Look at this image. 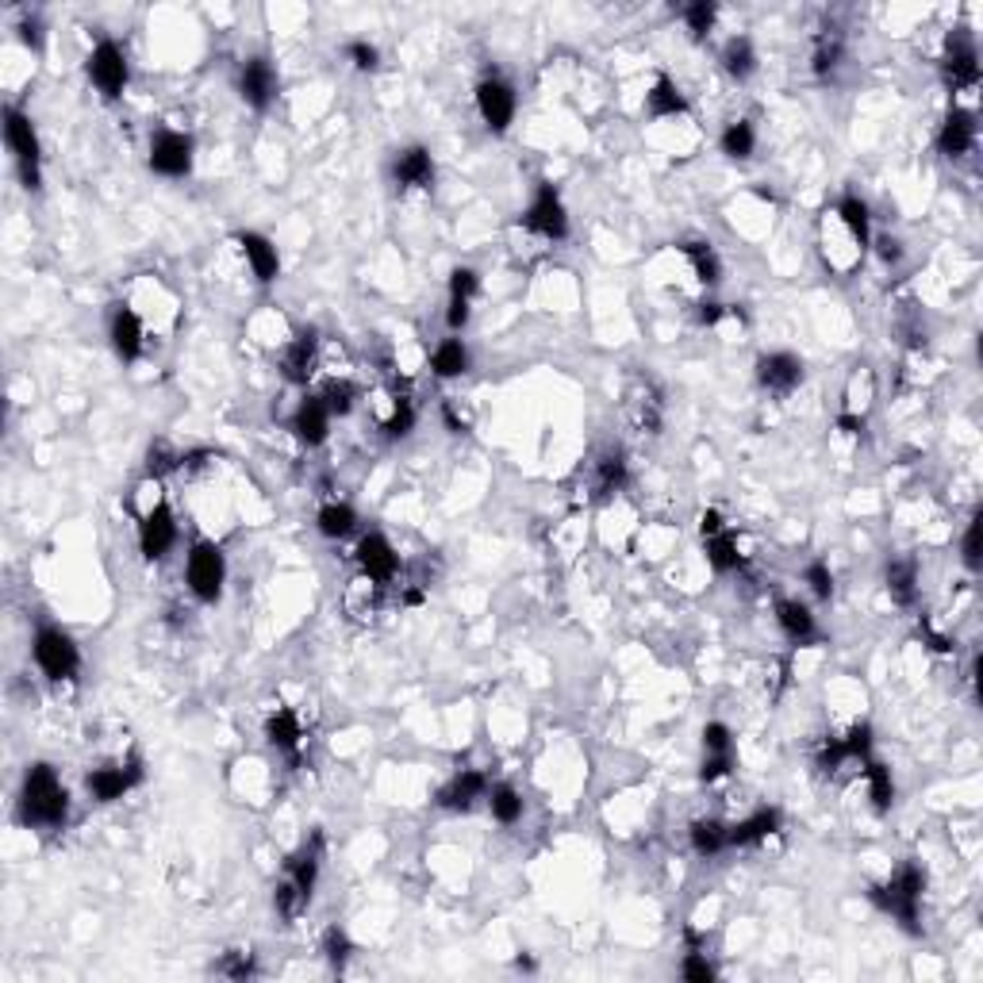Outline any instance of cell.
I'll use <instances>...</instances> for the list:
<instances>
[{"mask_svg":"<svg viewBox=\"0 0 983 983\" xmlns=\"http://www.w3.org/2000/svg\"><path fill=\"white\" fill-rule=\"evenodd\" d=\"M676 250L688 258L699 285L715 288L718 281H723V258H718V250L708 243V238H684V243H676Z\"/></svg>","mask_w":983,"mask_h":983,"instance_id":"31","label":"cell"},{"mask_svg":"<svg viewBox=\"0 0 983 983\" xmlns=\"http://www.w3.org/2000/svg\"><path fill=\"white\" fill-rule=\"evenodd\" d=\"M803 585L811 588L814 600H822V603L834 600V569H830V565H826V561H822V557H814L811 565H807V569H803Z\"/></svg>","mask_w":983,"mask_h":983,"instance_id":"48","label":"cell"},{"mask_svg":"<svg viewBox=\"0 0 983 983\" xmlns=\"http://www.w3.org/2000/svg\"><path fill=\"white\" fill-rule=\"evenodd\" d=\"M238 97H243V105H250L254 112H266L269 105L277 100V89H281V77H277L273 62L269 58H246L243 65H238Z\"/></svg>","mask_w":983,"mask_h":983,"instance_id":"17","label":"cell"},{"mask_svg":"<svg viewBox=\"0 0 983 983\" xmlns=\"http://www.w3.org/2000/svg\"><path fill=\"white\" fill-rule=\"evenodd\" d=\"M266 741L277 749V753H285L293 764H300V749H304V726L296 718V711L288 708H277L273 715L266 718Z\"/></svg>","mask_w":983,"mask_h":983,"instance_id":"29","label":"cell"},{"mask_svg":"<svg viewBox=\"0 0 983 983\" xmlns=\"http://www.w3.org/2000/svg\"><path fill=\"white\" fill-rule=\"evenodd\" d=\"M316 530L323 538H331V542H342V538H349L354 530H358V512H354L349 504H339V500H331V504L319 507Z\"/></svg>","mask_w":983,"mask_h":983,"instance_id":"38","label":"cell"},{"mask_svg":"<svg viewBox=\"0 0 983 983\" xmlns=\"http://www.w3.org/2000/svg\"><path fill=\"white\" fill-rule=\"evenodd\" d=\"M235 246L261 285H273L281 277V254H277L273 238H266L261 231H235Z\"/></svg>","mask_w":983,"mask_h":983,"instance_id":"25","label":"cell"},{"mask_svg":"<svg viewBox=\"0 0 983 983\" xmlns=\"http://www.w3.org/2000/svg\"><path fill=\"white\" fill-rule=\"evenodd\" d=\"M646 115L650 120H676V115H688V97L680 93V85L668 74H658V82L646 93Z\"/></svg>","mask_w":983,"mask_h":983,"instance_id":"32","label":"cell"},{"mask_svg":"<svg viewBox=\"0 0 983 983\" xmlns=\"http://www.w3.org/2000/svg\"><path fill=\"white\" fill-rule=\"evenodd\" d=\"M85 74H89L93 89H97L100 97H105V100H120L123 89H127V82H131L127 50H123L115 39H100L97 47L89 50Z\"/></svg>","mask_w":983,"mask_h":983,"instance_id":"10","label":"cell"},{"mask_svg":"<svg viewBox=\"0 0 983 983\" xmlns=\"http://www.w3.org/2000/svg\"><path fill=\"white\" fill-rule=\"evenodd\" d=\"M346 62L354 65L358 74H373L377 65H381V50H377L369 39H354V42H346Z\"/></svg>","mask_w":983,"mask_h":983,"instance_id":"52","label":"cell"},{"mask_svg":"<svg viewBox=\"0 0 983 983\" xmlns=\"http://www.w3.org/2000/svg\"><path fill=\"white\" fill-rule=\"evenodd\" d=\"M718 150H723L730 162H749L757 150V131L749 120H734L723 127V135H718Z\"/></svg>","mask_w":983,"mask_h":983,"instance_id":"43","label":"cell"},{"mask_svg":"<svg viewBox=\"0 0 983 983\" xmlns=\"http://www.w3.org/2000/svg\"><path fill=\"white\" fill-rule=\"evenodd\" d=\"M354 557H358L361 573H366L373 585H392L400 573V553L396 545L389 542V538L381 534V530H369V534L358 538V550H354Z\"/></svg>","mask_w":983,"mask_h":983,"instance_id":"19","label":"cell"},{"mask_svg":"<svg viewBox=\"0 0 983 983\" xmlns=\"http://www.w3.org/2000/svg\"><path fill=\"white\" fill-rule=\"evenodd\" d=\"M726 316H730V308H726V304H718V300H703L696 308V323L699 327H718Z\"/></svg>","mask_w":983,"mask_h":983,"instance_id":"56","label":"cell"},{"mask_svg":"<svg viewBox=\"0 0 983 983\" xmlns=\"http://www.w3.org/2000/svg\"><path fill=\"white\" fill-rule=\"evenodd\" d=\"M143 784V761L131 757V761H115V764H97V769L85 772V791H89L97 803H120L131 788Z\"/></svg>","mask_w":983,"mask_h":983,"instance_id":"12","label":"cell"},{"mask_svg":"<svg viewBox=\"0 0 983 983\" xmlns=\"http://www.w3.org/2000/svg\"><path fill=\"white\" fill-rule=\"evenodd\" d=\"M472 100H477L480 120H484V127L492 131V135H504V131L515 123V108H519V97H515V89L500 74L480 77L477 89H472Z\"/></svg>","mask_w":983,"mask_h":983,"instance_id":"11","label":"cell"},{"mask_svg":"<svg viewBox=\"0 0 983 983\" xmlns=\"http://www.w3.org/2000/svg\"><path fill=\"white\" fill-rule=\"evenodd\" d=\"M864 784H869V799H872V811L876 814H887L895 803V781H892V769H887L884 761H876V757H869L864 761Z\"/></svg>","mask_w":983,"mask_h":983,"instance_id":"42","label":"cell"},{"mask_svg":"<svg viewBox=\"0 0 983 983\" xmlns=\"http://www.w3.org/2000/svg\"><path fill=\"white\" fill-rule=\"evenodd\" d=\"M718 62H723V70L734 77V82H749V77L757 74V47L749 35H734V39H726L723 54H718Z\"/></svg>","mask_w":983,"mask_h":983,"instance_id":"35","label":"cell"},{"mask_svg":"<svg viewBox=\"0 0 983 983\" xmlns=\"http://www.w3.org/2000/svg\"><path fill=\"white\" fill-rule=\"evenodd\" d=\"M734 772V753H703V764H699V776L703 784H718Z\"/></svg>","mask_w":983,"mask_h":983,"instance_id":"54","label":"cell"},{"mask_svg":"<svg viewBox=\"0 0 983 983\" xmlns=\"http://www.w3.org/2000/svg\"><path fill=\"white\" fill-rule=\"evenodd\" d=\"M316 366H319V334L311 331V327H304V331H296L293 339H288V346L281 349L277 369H281V377H285L288 384L308 389L311 377H316Z\"/></svg>","mask_w":983,"mask_h":983,"instance_id":"15","label":"cell"},{"mask_svg":"<svg viewBox=\"0 0 983 983\" xmlns=\"http://www.w3.org/2000/svg\"><path fill=\"white\" fill-rule=\"evenodd\" d=\"M327 857V837L323 830H311L308 841H300L296 853H288L285 869H281V880L273 884V910L285 922H296L308 910L311 892H316L319 869H323Z\"/></svg>","mask_w":983,"mask_h":983,"instance_id":"1","label":"cell"},{"mask_svg":"<svg viewBox=\"0 0 983 983\" xmlns=\"http://www.w3.org/2000/svg\"><path fill=\"white\" fill-rule=\"evenodd\" d=\"M872 757V726L869 723H853L841 738H826L819 746V753H814V769L822 772V776H834L841 764L849 761H869Z\"/></svg>","mask_w":983,"mask_h":983,"instance_id":"13","label":"cell"},{"mask_svg":"<svg viewBox=\"0 0 983 983\" xmlns=\"http://www.w3.org/2000/svg\"><path fill=\"white\" fill-rule=\"evenodd\" d=\"M975 138H980V123H975L972 108H949V115L937 127V150L945 158H968L975 150Z\"/></svg>","mask_w":983,"mask_h":983,"instance_id":"23","label":"cell"},{"mask_svg":"<svg viewBox=\"0 0 983 983\" xmlns=\"http://www.w3.org/2000/svg\"><path fill=\"white\" fill-rule=\"evenodd\" d=\"M216 972L228 975V980H250V975L258 972V964H254V953L250 949H231L228 957L216 964Z\"/></svg>","mask_w":983,"mask_h":983,"instance_id":"50","label":"cell"},{"mask_svg":"<svg viewBox=\"0 0 983 983\" xmlns=\"http://www.w3.org/2000/svg\"><path fill=\"white\" fill-rule=\"evenodd\" d=\"M772 611H776V626H781V635L788 638L791 646L819 642V623H814V615H811V607H807V603L781 595Z\"/></svg>","mask_w":983,"mask_h":983,"instance_id":"27","label":"cell"},{"mask_svg":"<svg viewBox=\"0 0 983 983\" xmlns=\"http://www.w3.org/2000/svg\"><path fill=\"white\" fill-rule=\"evenodd\" d=\"M942 77L953 93H968L980 85V47H975V35L968 27H953L945 35Z\"/></svg>","mask_w":983,"mask_h":983,"instance_id":"7","label":"cell"},{"mask_svg":"<svg viewBox=\"0 0 983 983\" xmlns=\"http://www.w3.org/2000/svg\"><path fill=\"white\" fill-rule=\"evenodd\" d=\"M757 384H761L769 396H791V392L803 384V361L788 349H772V354H761L753 366Z\"/></svg>","mask_w":983,"mask_h":983,"instance_id":"18","label":"cell"},{"mask_svg":"<svg viewBox=\"0 0 983 983\" xmlns=\"http://www.w3.org/2000/svg\"><path fill=\"white\" fill-rule=\"evenodd\" d=\"M887 580V595H892L899 607H910L919 600V561L914 557H892L884 569Z\"/></svg>","mask_w":983,"mask_h":983,"instance_id":"34","label":"cell"},{"mask_svg":"<svg viewBox=\"0 0 983 983\" xmlns=\"http://www.w3.org/2000/svg\"><path fill=\"white\" fill-rule=\"evenodd\" d=\"M469 369V346L462 339H442L439 346L431 349V373L442 377V381H457V377Z\"/></svg>","mask_w":983,"mask_h":983,"instance_id":"37","label":"cell"},{"mask_svg":"<svg viewBox=\"0 0 983 983\" xmlns=\"http://www.w3.org/2000/svg\"><path fill=\"white\" fill-rule=\"evenodd\" d=\"M177 545V519H173L170 504L158 500L143 519H138V553L147 561H165Z\"/></svg>","mask_w":983,"mask_h":983,"instance_id":"14","label":"cell"},{"mask_svg":"<svg viewBox=\"0 0 983 983\" xmlns=\"http://www.w3.org/2000/svg\"><path fill=\"white\" fill-rule=\"evenodd\" d=\"M434 158L427 147H404L396 150V158H392V181H396L400 188H407V193H431L434 188Z\"/></svg>","mask_w":983,"mask_h":983,"instance_id":"22","label":"cell"},{"mask_svg":"<svg viewBox=\"0 0 983 983\" xmlns=\"http://www.w3.org/2000/svg\"><path fill=\"white\" fill-rule=\"evenodd\" d=\"M880 258H884V266H895V261L902 258V243H899V238H892V235L880 238Z\"/></svg>","mask_w":983,"mask_h":983,"instance_id":"60","label":"cell"},{"mask_svg":"<svg viewBox=\"0 0 983 983\" xmlns=\"http://www.w3.org/2000/svg\"><path fill=\"white\" fill-rule=\"evenodd\" d=\"M32 658L39 665V673L47 676L50 684H65V680H77L82 673V650L70 635H65L62 626L54 623H42L32 638Z\"/></svg>","mask_w":983,"mask_h":983,"instance_id":"5","label":"cell"},{"mask_svg":"<svg viewBox=\"0 0 983 983\" xmlns=\"http://www.w3.org/2000/svg\"><path fill=\"white\" fill-rule=\"evenodd\" d=\"M680 975L688 983H711L718 975V968L711 964L703 949H688V957H684V964H680Z\"/></svg>","mask_w":983,"mask_h":983,"instance_id":"53","label":"cell"},{"mask_svg":"<svg viewBox=\"0 0 983 983\" xmlns=\"http://www.w3.org/2000/svg\"><path fill=\"white\" fill-rule=\"evenodd\" d=\"M185 585L193 592V600L200 603H216L223 595V585H228V557L216 542L200 538L193 542L185 557Z\"/></svg>","mask_w":983,"mask_h":983,"instance_id":"6","label":"cell"},{"mask_svg":"<svg viewBox=\"0 0 983 983\" xmlns=\"http://www.w3.org/2000/svg\"><path fill=\"white\" fill-rule=\"evenodd\" d=\"M319 953H323V960L331 964V972H346V964L354 960V942H349V934L342 926H327L323 930V942H319Z\"/></svg>","mask_w":983,"mask_h":983,"instance_id":"45","label":"cell"},{"mask_svg":"<svg viewBox=\"0 0 983 983\" xmlns=\"http://www.w3.org/2000/svg\"><path fill=\"white\" fill-rule=\"evenodd\" d=\"M837 220H841V228L849 231V238L857 243V250H864V246L872 243V216H869V204L861 200V196L853 193V188H846V193L837 196Z\"/></svg>","mask_w":983,"mask_h":983,"instance_id":"33","label":"cell"},{"mask_svg":"<svg viewBox=\"0 0 983 983\" xmlns=\"http://www.w3.org/2000/svg\"><path fill=\"white\" fill-rule=\"evenodd\" d=\"M718 530H726V519L718 507H708V512H699V538H711L718 534Z\"/></svg>","mask_w":983,"mask_h":983,"instance_id":"58","label":"cell"},{"mask_svg":"<svg viewBox=\"0 0 983 983\" xmlns=\"http://www.w3.org/2000/svg\"><path fill=\"white\" fill-rule=\"evenodd\" d=\"M922 895H926V869L919 861H902L884 884L869 887V899L876 910H884L887 919L899 922L907 934H919L922 919Z\"/></svg>","mask_w":983,"mask_h":983,"instance_id":"3","label":"cell"},{"mask_svg":"<svg viewBox=\"0 0 983 983\" xmlns=\"http://www.w3.org/2000/svg\"><path fill=\"white\" fill-rule=\"evenodd\" d=\"M703 553H708V565L718 573V577H726V573H738L741 569V550H738V538L730 534V530H718V534L703 538Z\"/></svg>","mask_w":983,"mask_h":983,"instance_id":"39","label":"cell"},{"mask_svg":"<svg viewBox=\"0 0 983 983\" xmlns=\"http://www.w3.org/2000/svg\"><path fill=\"white\" fill-rule=\"evenodd\" d=\"M488 788H492V784H488L484 772L462 769V772H454L446 784H442L439 796H434V803H439L442 811H450V814H469L480 799H488Z\"/></svg>","mask_w":983,"mask_h":983,"instance_id":"20","label":"cell"},{"mask_svg":"<svg viewBox=\"0 0 983 983\" xmlns=\"http://www.w3.org/2000/svg\"><path fill=\"white\" fill-rule=\"evenodd\" d=\"M331 419L334 415L327 411L323 396H304L300 404H296L293 419H288V431L296 434V442L308 450L323 446L327 439H331Z\"/></svg>","mask_w":983,"mask_h":983,"instance_id":"24","label":"cell"},{"mask_svg":"<svg viewBox=\"0 0 983 983\" xmlns=\"http://www.w3.org/2000/svg\"><path fill=\"white\" fill-rule=\"evenodd\" d=\"M626 480H630V465H626V454L618 446L603 450L592 462V492L595 500H611L615 492H623Z\"/></svg>","mask_w":983,"mask_h":983,"instance_id":"30","label":"cell"},{"mask_svg":"<svg viewBox=\"0 0 983 983\" xmlns=\"http://www.w3.org/2000/svg\"><path fill=\"white\" fill-rule=\"evenodd\" d=\"M319 396H323V404H327V411L331 415H349L354 411V407H358V389H354V384L346 381V377H331V381L323 384V389H319Z\"/></svg>","mask_w":983,"mask_h":983,"instance_id":"47","label":"cell"},{"mask_svg":"<svg viewBox=\"0 0 983 983\" xmlns=\"http://www.w3.org/2000/svg\"><path fill=\"white\" fill-rule=\"evenodd\" d=\"M20 42H24V47H32L35 54H39V50H42V24H39V16H24V20H20Z\"/></svg>","mask_w":983,"mask_h":983,"instance_id":"57","label":"cell"},{"mask_svg":"<svg viewBox=\"0 0 983 983\" xmlns=\"http://www.w3.org/2000/svg\"><path fill=\"white\" fill-rule=\"evenodd\" d=\"M488 811H492V819H496L500 826H519L523 811H527L523 791L515 788V784H492V788H488Z\"/></svg>","mask_w":983,"mask_h":983,"instance_id":"41","label":"cell"},{"mask_svg":"<svg viewBox=\"0 0 983 983\" xmlns=\"http://www.w3.org/2000/svg\"><path fill=\"white\" fill-rule=\"evenodd\" d=\"M519 223L530 231V235L545 238V243H561L569 235V212H565V200L561 193L550 185V181H538L534 196H530L527 212L519 216Z\"/></svg>","mask_w":983,"mask_h":983,"instance_id":"9","label":"cell"},{"mask_svg":"<svg viewBox=\"0 0 983 983\" xmlns=\"http://www.w3.org/2000/svg\"><path fill=\"white\" fill-rule=\"evenodd\" d=\"M680 20H684V27H688L691 39L703 42L711 32H715L718 4H711V0H691V4H684V9H680Z\"/></svg>","mask_w":983,"mask_h":983,"instance_id":"46","label":"cell"},{"mask_svg":"<svg viewBox=\"0 0 983 983\" xmlns=\"http://www.w3.org/2000/svg\"><path fill=\"white\" fill-rule=\"evenodd\" d=\"M480 293V273L472 266H457L450 273V304H446V327L450 331H465L472 316V300Z\"/></svg>","mask_w":983,"mask_h":983,"instance_id":"26","label":"cell"},{"mask_svg":"<svg viewBox=\"0 0 983 983\" xmlns=\"http://www.w3.org/2000/svg\"><path fill=\"white\" fill-rule=\"evenodd\" d=\"M108 342H112L115 358H120L123 366H135V361L143 358V349H147V327H143V319H138L135 308L115 304V308L108 311Z\"/></svg>","mask_w":983,"mask_h":983,"instance_id":"16","label":"cell"},{"mask_svg":"<svg viewBox=\"0 0 983 983\" xmlns=\"http://www.w3.org/2000/svg\"><path fill=\"white\" fill-rule=\"evenodd\" d=\"M841 58H846V39H841V32H834V27H830V32L814 35V50H811L814 77H822V82H826V77H834V70L841 65Z\"/></svg>","mask_w":983,"mask_h":983,"instance_id":"40","label":"cell"},{"mask_svg":"<svg viewBox=\"0 0 983 983\" xmlns=\"http://www.w3.org/2000/svg\"><path fill=\"white\" fill-rule=\"evenodd\" d=\"M781 826H784L781 807H761V811H753L749 819H741L730 826V849L761 846V841H769L772 834H781Z\"/></svg>","mask_w":983,"mask_h":983,"instance_id":"28","label":"cell"},{"mask_svg":"<svg viewBox=\"0 0 983 983\" xmlns=\"http://www.w3.org/2000/svg\"><path fill=\"white\" fill-rule=\"evenodd\" d=\"M16 814L24 826L35 830H62L65 819H70V791L58 781L54 764L35 761L27 764L24 784H20V803Z\"/></svg>","mask_w":983,"mask_h":983,"instance_id":"2","label":"cell"},{"mask_svg":"<svg viewBox=\"0 0 983 983\" xmlns=\"http://www.w3.org/2000/svg\"><path fill=\"white\" fill-rule=\"evenodd\" d=\"M919 630H922V638H926V642H930V650H934V653H953V642H949V638H945V635H937V630L926 623V618H922V626H919Z\"/></svg>","mask_w":983,"mask_h":983,"instance_id":"59","label":"cell"},{"mask_svg":"<svg viewBox=\"0 0 983 983\" xmlns=\"http://www.w3.org/2000/svg\"><path fill=\"white\" fill-rule=\"evenodd\" d=\"M181 462H185V454H177V450H170V442H155L147 454V477L150 480H162L165 472H177Z\"/></svg>","mask_w":983,"mask_h":983,"instance_id":"49","label":"cell"},{"mask_svg":"<svg viewBox=\"0 0 983 983\" xmlns=\"http://www.w3.org/2000/svg\"><path fill=\"white\" fill-rule=\"evenodd\" d=\"M626 411H630V423L642 434H658L661 423H665V392L658 389V381L650 377H638L626 392Z\"/></svg>","mask_w":983,"mask_h":983,"instance_id":"21","label":"cell"},{"mask_svg":"<svg viewBox=\"0 0 983 983\" xmlns=\"http://www.w3.org/2000/svg\"><path fill=\"white\" fill-rule=\"evenodd\" d=\"M4 143L12 150V162H16V173L24 181L27 193H39L42 188V143L39 131H35L32 115L24 108L9 105L4 108Z\"/></svg>","mask_w":983,"mask_h":983,"instance_id":"4","label":"cell"},{"mask_svg":"<svg viewBox=\"0 0 983 983\" xmlns=\"http://www.w3.org/2000/svg\"><path fill=\"white\" fill-rule=\"evenodd\" d=\"M442 423H446L454 434H465V431H469V423H465L462 415H457V407L450 404V400H446V404H442Z\"/></svg>","mask_w":983,"mask_h":983,"instance_id":"61","label":"cell"},{"mask_svg":"<svg viewBox=\"0 0 983 983\" xmlns=\"http://www.w3.org/2000/svg\"><path fill=\"white\" fill-rule=\"evenodd\" d=\"M980 523H983V515L975 512L972 519H968V527H964V542H960V561H964L968 573H980V565H983V557H980Z\"/></svg>","mask_w":983,"mask_h":983,"instance_id":"51","label":"cell"},{"mask_svg":"<svg viewBox=\"0 0 983 983\" xmlns=\"http://www.w3.org/2000/svg\"><path fill=\"white\" fill-rule=\"evenodd\" d=\"M703 753H734V734L726 723L703 726Z\"/></svg>","mask_w":983,"mask_h":983,"instance_id":"55","label":"cell"},{"mask_svg":"<svg viewBox=\"0 0 983 983\" xmlns=\"http://www.w3.org/2000/svg\"><path fill=\"white\" fill-rule=\"evenodd\" d=\"M691 837V849H696L699 857H718L730 849V826L718 819H696L688 830Z\"/></svg>","mask_w":983,"mask_h":983,"instance_id":"36","label":"cell"},{"mask_svg":"<svg viewBox=\"0 0 983 983\" xmlns=\"http://www.w3.org/2000/svg\"><path fill=\"white\" fill-rule=\"evenodd\" d=\"M415 423H419V407H415V400L411 396H392V415L389 419H384L381 423V434L384 439H407V434L415 431Z\"/></svg>","mask_w":983,"mask_h":983,"instance_id":"44","label":"cell"},{"mask_svg":"<svg viewBox=\"0 0 983 983\" xmlns=\"http://www.w3.org/2000/svg\"><path fill=\"white\" fill-rule=\"evenodd\" d=\"M147 162L158 177H170V181L188 177V173H193V162H196V138L177 127H158L155 135H150Z\"/></svg>","mask_w":983,"mask_h":983,"instance_id":"8","label":"cell"}]
</instances>
